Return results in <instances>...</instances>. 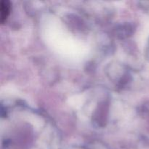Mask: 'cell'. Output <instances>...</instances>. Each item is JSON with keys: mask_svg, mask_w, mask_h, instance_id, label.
Here are the masks:
<instances>
[{"mask_svg": "<svg viewBox=\"0 0 149 149\" xmlns=\"http://www.w3.org/2000/svg\"><path fill=\"white\" fill-rule=\"evenodd\" d=\"M10 13V4L7 1H1L0 4V17L1 22L4 23V20L7 18Z\"/></svg>", "mask_w": 149, "mask_h": 149, "instance_id": "obj_1", "label": "cell"}]
</instances>
